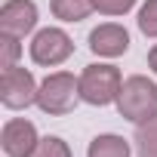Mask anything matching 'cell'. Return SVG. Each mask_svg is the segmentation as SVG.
<instances>
[{"label": "cell", "instance_id": "1", "mask_svg": "<svg viewBox=\"0 0 157 157\" xmlns=\"http://www.w3.org/2000/svg\"><path fill=\"white\" fill-rule=\"evenodd\" d=\"M77 102H80V77H74L71 71H52L40 80L37 108L43 114H49V117L71 114Z\"/></svg>", "mask_w": 157, "mask_h": 157}, {"label": "cell", "instance_id": "2", "mask_svg": "<svg viewBox=\"0 0 157 157\" xmlns=\"http://www.w3.org/2000/svg\"><path fill=\"white\" fill-rule=\"evenodd\" d=\"M114 105H117L120 117H126L129 123H142V120L157 114V83L142 74H132L123 80Z\"/></svg>", "mask_w": 157, "mask_h": 157}, {"label": "cell", "instance_id": "3", "mask_svg": "<svg viewBox=\"0 0 157 157\" xmlns=\"http://www.w3.org/2000/svg\"><path fill=\"white\" fill-rule=\"evenodd\" d=\"M120 86H123V77L114 65H105V62L86 65L83 74H80V102L105 108V105L117 102Z\"/></svg>", "mask_w": 157, "mask_h": 157}, {"label": "cell", "instance_id": "4", "mask_svg": "<svg viewBox=\"0 0 157 157\" xmlns=\"http://www.w3.org/2000/svg\"><path fill=\"white\" fill-rule=\"evenodd\" d=\"M37 90L40 83L34 80V74L22 65L3 68L0 71V102L10 111H22L28 105H37Z\"/></svg>", "mask_w": 157, "mask_h": 157}, {"label": "cell", "instance_id": "5", "mask_svg": "<svg viewBox=\"0 0 157 157\" xmlns=\"http://www.w3.org/2000/svg\"><path fill=\"white\" fill-rule=\"evenodd\" d=\"M71 52H74V40L62 28H40L31 40V59L34 65H43V68H56L68 62Z\"/></svg>", "mask_w": 157, "mask_h": 157}, {"label": "cell", "instance_id": "6", "mask_svg": "<svg viewBox=\"0 0 157 157\" xmlns=\"http://www.w3.org/2000/svg\"><path fill=\"white\" fill-rule=\"evenodd\" d=\"M40 136H37V126L25 117H13L3 123V132H0V145H3L6 157H31L34 148H37Z\"/></svg>", "mask_w": 157, "mask_h": 157}, {"label": "cell", "instance_id": "7", "mask_svg": "<svg viewBox=\"0 0 157 157\" xmlns=\"http://www.w3.org/2000/svg\"><path fill=\"white\" fill-rule=\"evenodd\" d=\"M37 28V3L34 0H3L0 6V34L25 37Z\"/></svg>", "mask_w": 157, "mask_h": 157}, {"label": "cell", "instance_id": "8", "mask_svg": "<svg viewBox=\"0 0 157 157\" xmlns=\"http://www.w3.org/2000/svg\"><path fill=\"white\" fill-rule=\"evenodd\" d=\"M90 49L99 59H117L129 49V31L117 22H105L90 31Z\"/></svg>", "mask_w": 157, "mask_h": 157}, {"label": "cell", "instance_id": "9", "mask_svg": "<svg viewBox=\"0 0 157 157\" xmlns=\"http://www.w3.org/2000/svg\"><path fill=\"white\" fill-rule=\"evenodd\" d=\"M86 157H129V142L123 136H114V132L96 136L86 148Z\"/></svg>", "mask_w": 157, "mask_h": 157}, {"label": "cell", "instance_id": "10", "mask_svg": "<svg viewBox=\"0 0 157 157\" xmlns=\"http://www.w3.org/2000/svg\"><path fill=\"white\" fill-rule=\"evenodd\" d=\"M49 10L59 22H83L96 6L93 0H49Z\"/></svg>", "mask_w": 157, "mask_h": 157}, {"label": "cell", "instance_id": "11", "mask_svg": "<svg viewBox=\"0 0 157 157\" xmlns=\"http://www.w3.org/2000/svg\"><path fill=\"white\" fill-rule=\"evenodd\" d=\"M136 151L139 157H157V114L136 123Z\"/></svg>", "mask_w": 157, "mask_h": 157}, {"label": "cell", "instance_id": "12", "mask_svg": "<svg viewBox=\"0 0 157 157\" xmlns=\"http://www.w3.org/2000/svg\"><path fill=\"white\" fill-rule=\"evenodd\" d=\"M31 157H71V148H68V142L59 139V136H43V139L37 142V148H34Z\"/></svg>", "mask_w": 157, "mask_h": 157}, {"label": "cell", "instance_id": "13", "mask_svg": "<svg viewBox=\"0 0 157 157\" xmlns=\"http://www.w3.org/2000/svg\"><path fill=\"white\" fill-rule=\"evenodd\" d=\"M136 22H139V31L145 37H154L157 40V0H145Z\"/></svg>", "mask_w": 157, "mask_h": 157}, {"label": "cell", "instance_id": "14", "mask_svg": "<svg viewBox=\"0 0 157 157\" xmlns=\"http://www.w3.org/2000/svg\"><path fill=\"white\" fill-rule=\"evenodd\" d=\"M22 37H13V34H0V68H13L22 56Z\"/></svg>", "mask_w": 157, "mask_h": 157}, {"label": "cell", "instance_id": "15", "mask_svg": "<svg viewBox=\"0 0 157 157\" xmlns=\"http://www.w3.org/2000/svg\"><path fill=\"white\" fill-rule=\"evenodd\" d=\"M93 6L102 16H126L136 6V0H93Z\"/></svg>", "mask_w": 157, "mask_h": 157}, {"label": "cell", "instance_id": "16", "mask_svg": "<svg viewBox=\"0 0 157 157\" xmlns=\"http://www.w3.org/2000/svg\"><path fill=\"white\" fill-rule=\"evenodd\" d=\"M148 68L157 74V43H154V46H151V52H148Z\"/></svg>", "mask_w": 157, "mask_h": 157}]
</instances>
